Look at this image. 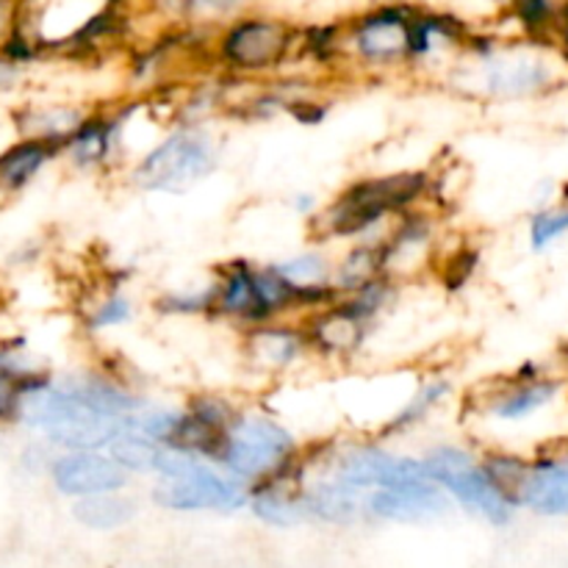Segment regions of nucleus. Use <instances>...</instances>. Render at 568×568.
I'll return each mask as SVG.
<instances>
[{
  "instance_id": "1",
  "label": "nucleus",
  "mask_w": 568,
  "mask_h": 568,
  "mask_svg": "<svg viewBox=\"0 0 568 568\" xmlns=\"http://www.w3.org/2000/svg\"><path fill=\"white\" fill-rule=\"evenodd\" d=\"M150 397L111 372L39 377L20 397L17 416L59 449H109Z\"/></svg>"
},
{
  "instance_id": "2",
  "label": "nucleus",
  "mask_w": 568,
  "mask_h": 568,
  "mask_svg": "<svg viewBox=\"0 0 568 568\" xmlns=\"http://www.w3.org/2000/svg\"><path fill=\"white\" fill-rule=\"evenodd\" d=\"M560 67L566 61L549 42L475 33L458 64L444 75V83L466 98L516 103L552 92L560 83Z\"/></svg>"
},
{
  "instance_id": "3",
  "label": "nucleus",
  "mask_w": 568,
  "mask_h": 568,
  "mask_svg": "<svg viewBox=\"0 0 568 568\" xmlns=\"http://www.w3.org/2000/svg\"><path fill=\"white\" fill-rule=\"evenodd\" d=\"M433 181L427 172H392L347 183L308 222L311 236L327 242H383L399 214L425 205Z\"/></svg>"
},
{
  "instance_id": "4",
  "label": "nucleus",
  "mask_w": 568,
  "mask_h": 568,
  "mask_svg": "<svg viewBox=\"0 0 568 568\" xmlns=\"http://www.w3.org/2000/svg\"><path fill=\"white\" fill-rule=\"evenodd\" d=\"M419 3H383L333 22V67L355 78L414 75V26Z\"/></svg>"
},
{
  "instance_id": "5",
  "label": "nucleus",
  "mask_w": 568,
  "mask_h": 568,
  "mask_svg": "<svg viewBox=\"0 0 568 568\" xmlns=\"http://www.w3.org/2000/svg\"><path fill=\"white\" fill-rule=\"evenodd\" d=\"M305 31L270 11L244 9L222 22L211 39V61L231 81H272L283 75L303 50Z\"/></svg>"
},
{
  "instance_id": "6",
  "label": "nucleus",
  "mask_w": 568,
  "mask_h": 568,
  "mask_svg": "<svg viewBox=\"0 0 568 568\" xmlns=\"http://www.w3.org/2000/svg\"><path fill=\"white\" fill-rule=\"evenodd\" d=\"M305 453L308 447L294 436L286 422L255 405H239L214 464L233 480L253 488L300 469Z\"/></svg>"
},
{
  "instance_id": "7",
  "label": "nucleus",
  "mask_w": 568,
  "mask_h": 568,
  "mask_svg": "<svg viewBox=\"0 0 568 568\" xmlns=\"http://www.w3.org/2000/svg\"><path fill=\"white\" fill-rule=\"evenodd\" d=\"M222 161V144L205 122H178L128 166V183L144 194H186L209 181Z\"/></svg>"
},
{
  "instance_id": "8",
  "label": "nucleus",
  "mask_w": 568,
  "mask_h": 568,
  "mask_svg": "<svg viewBox=\"0 0 568 568\" xmlns=\"http://www.w3.org/2000/svg\"><path fill=\"white\" fill-rule=\"evenodd\" d=\"M422 460L433 483L460 508L497 527L514 519L519 503L494 480L483 464V455H477L469 444L436 442L422 453Z\"/></svg>"
},
{
  "instance_id": "9",
  "label": "nucleus",
  "mask_w": 568,
  "mask_h": 568,
  "mask_svg": "<svg viewBox=\"0 0 568 568\" xmlns=\"http://www.w3.org/2000/svg\"><path fill=\"white\" fill-rule=\"evenodd\" d=\"M566 392V381L538 364H525L477 397V416L486 425L514 427L552 408Z\"/></svg>"
},
{
  "instance_id": "10",
  "label": "nucleus",
  "mask_w": 568,
  "mask_h": 568,
  "mask_svg": "<svg viewBox=\"0 0 568 568\" xmlns=\"http://www.w3.org/2000/svg\"><path fill=\"white\" fill-rule=\"evenodd\" d=\"M242 366L258 381H283L314 358L303 320H266L239 331Z\"/></svg>"
},
{
  "instance_id": "11",
  "label": "nucleus",
  "mask_w": 568,
  "mask_h": 568,
  "mask_svg": "<svg viewBox=\"0 0 568 568\" xmlns=\"http://www.w3.org/2000/svg\"><path fill=\"white\" fill-rule=\"evenodd\" d=\"M150 499L172 514H203V510L233 514L247 505V486L233 480L216 464L200 460L194 469L183 475L155 480V486L150 488Z\"/></svg>"
},
{
  "instance_id": "12",
  "label": "nucleus",
  "mask_w": 568,
  "mask_h": 568,
  "mask_svg": "<svg viewBox=\"0 0 568 568\" xmlns=\"http://www.w3.org/2000/svg\"><path fill=\"white\" fill-rule=\"evenodd\" d=\"M303 325L311 338L314 358L333 366L353 364L364 353L366 342L375 331V325L364 320L358 311L349 308L342 297L333 300L325 308L311 311L308 316H303Z\"/></svg>"
},
{
  "instance_id": "13",
  "label": "nucleus",
  "mask_w": 568,
  "mask_h": 568,
  "mask_svg": "<svg viewBox=\"0 0 568 568\" xmlns=\"http://www.w3.org/2000/svg\"><path fill=\"white\" fill-rule=\"evenodd\" d=\"M214 320L236 331L272 320L261 286V264L247 258H231L214 270Z\"/></svg>"
},
{
  "instance_id": "14",
  "label": "nucleus",
  "mask_w": 568,
  "mask_h": 568,
  "mask_svg": "<svg viewBox=\"0 0 568 568\" xmlns=\"http://www.w3.org/2000/svg\"><path fill=\"white\" fill-rule=\"evenodd\" d=\"M50 477L55 491L72 499L125 491L133 480L109 449H64L50 464Z\"/></svg>"
},
{
  "instance_id": "15",
  "label": "nucleus",
  "mask_w": 568,
  "mask_h": 568,
  "mask_svg": "<svg viewBox=\"0 0 568 568\" xmlns=\"http://www.w3.org/2000/svg\"><path fill=\"white\" fill-rule=\"evenodd\" d=\"M61 153L78 172H111L128 161L125 116L120 111H92L75 133L64 142Z\"/></svg>"
},
{
  "instance_id": "16",
  "label": "nucleus",
  "mask_w": 568,
  "mask_h": 568,
  "mask_svg": "<svg viewBox=\"0 0 568 568\" xmlns=\"http://www.w3.org/2000/svg\"><path fill=\"white\" fill-rule=\"evenodd\" d=\"M519 508L538 516H568V447L530 458L519 486Z\"/></svg>"
},
{
  "instance_id": "17",
  "label": "nucleus",
  "mask_w": 568,
  "mask_h": 568,
  "mask_svg": "<svg viewBox=\"0 0 568 568\" xmlns=\"http://www.w3.org/2000/svg\"><path fill=\"white\" fill-rule=\"evenodd\" d=\"M447 505L449 497L433 480L366 494V516L383 521H430L447 514Z\"/></svg>"
},
{
  "instance_id": "18",
  "label": "nucleus",
  "mask_w": 568,
  "mask_h": 568,
  "mask_svg": "<svg viewBox=\"0 0 568 568\" xmlns=\"http://www.w3.org/2000/svg\"><path fill=\"white\" fill-rule=\"evenodd\" d=\"M453 397V381L447 375H433L425 377L419 386L410 392L408 403L397 410L394 416H388L386 422L377 430V438L383 442H397V438L410 436L414 430H419L422 425L433 419L438 408L447 405V399Z\"/></svg>"
},
{
  "instance_id": "19",
  "label": "nucleus",
  "mask_w": 568,
  "mask_h": 568,
  "mask_svg": "<svg viewBox=\"0 0 568 568\" xmlns=\"http://www.w3.org/2000/svg\"><path fill=\"white\" fill-rule=\"evenodd\" d=\"M383 275H388L383 242H349L333 261V288L338 297H349Z\"/></svg>"
},
{
  "instance_id": "20",
  "label": "nucleus",
  "mask_w": 568,
  "mask_h": 568,
  "mask_svg": "<svg viewBox=\"0 0 568 568\" xmlns=\"http://www.w3.org/2000/svg\"><path fill=\"white\" fill-rule=\"evenodd\" d=\"M333 261H336V255H331L327 250L308 247L294 255H286V258L272 261V264L288 283H294L297 288L331 305L333 300H338L336 288H333Z\"/></svg>"
},
{
  "instance_id": "21",
  "label": "nucleus",
  "mask_w": 568,
  "mask_h": 568,
  "mask_svg": "<svg viewBox=\"0 0 568 568\" xmlns=\"http://www.w3.org/2000/svg\"><path fill=\"white\" fill-rule=\"evenodd\" d=\"M61 148L44 139H22L14 148L0 155V189L3 192H20L22 186L33 181L42 172L53 155H59Z\"/></svg>"
},
{
  "instance_id": "22",
  "label": "nucleus",
  "mask_w": 568,
  "mask_h": 568,
  "mask_svg": "<svg viewBox=\"0 0 568 568\" xmlns=\"http://www.w3.org/2000/svg\"><path fill=\"white\" fill-rule=\"evenodd\" d=\"M92 111L78 109V105H42V109H28L22 116V133L28 139H44L59 148H64L67 139L81 128V122Z\"/></svg>"
},
{
  "instance_id": "23",
  "label": "nucleus",
  "mask_w": 568,
  "mask_h": 568,
  "mask_svg": "<svg viewBox=\"0 0 568 568\" xmlns=\"http://www.w3.org/2000/svg\"><path fill=\"white\" fill-rule=\"evenodd\" d=\"M72 516L89 530H120L131 525L136 516V503L125 497V491L116 494H98V497L78 499Z\"/></svg>"
},
{
  "instance_id": "24",
  "label": "nucleus",
  "mask_w": 568,
  "mask_h": 568,
  "mask_svg": "<svg viewBox=\"0 0 568 568\" xmlns=\"http://www.w3.org/2000/svg\"><path fill=\"white\" fill-rule=\"evenodd\" d=\"M133 316H136V300L125 292L122 283H109V286L92 300L83 325H87L89 333H105L131 325Z\"/></svg>"
},
{
  "instance_id": "25",
  "label": "nucleus",
  "mask_w": 568,
  "mask_h": 568,
  "mask_svg": "<svg viewBox=\"0 0 568 568\" xmlns=\"http://www.w3.org/2000/svg\"><path fill=\"white\" fill-rule=\"evenodd\" d=\"M166 444L155 442V438L144 436V433L136 430H125L122 436H116V442L111 444L109 453L131 471L133 477L144 475V477H155L159 475V464L161 455H164Z\"/></svg>"
},
{
  "instance_id": "26",
  "label": "nucleus",
  "mask_w": 568,
  "mask_h": 568,
  "mask_svg": "<svg viewBox=\"0 0 568 568\" xmlns=\"http://www.w3.org/2000/svg\"><path fill=\"white\" fill-rule=\"evenodd\" d=\"M214 277L194 286L172 288L155 300V311L164 316H183V320H214Z\"/></svg>"
},
{
  "instance_id": "27",
  "label": "nucleus",
  "mask_w": 568,
  "mask_h": 568,
  "mask_svg": "<svg viewBox=\"0 0 568 568\" xmlns=\"http://www.w3.org/2000/svg\"><path fill=\"white\" fill-rule=\"evenodd\" d=\"M568 239V200L538 205L527 216V244L532 253H549Z\"/></svg>"
},
{
  "instance_id": "28",
  "label": "nucleus",
  "mask_w": 568,
  "mask_h": 568,
  "mask_svg": "<svg viewBox=\"0 0 568 568\" xmlns=\"http://www.w3.org/2000/svg\"><path fill=\"white\" fill-rule=\"evenodd\" d=\"M322 200H320V194L316 192H297V194H292V211L297 216H303V220H314L316 214H320L322 211Z\"/></svg>"
},
{
  "instance_id": "29",
  "label": "nucleus",
  "mask_w": 568,
  "mask_h": 568,
  "mask_svg": "<svg viewBox=\"0 0 568 568\" xmlns=\"http://www.w3.org/2000/svg\"><path fill=\"white\" fill-rule=\"evenodd\" d=\"M555 48H558L560 59H564L568 67V6L564 9V14H560L558 31H555Z\"/></svg>"
},
{
  "instance_id": "30",
  "label": "nucleus",
  "mask_w": 568,
  "mask_h": 568,
  "mask_svg": "<svg viewBox=\"0 0 568 568\" xmlns=\"http://www.w3.org/2000/svg\"><path fill=\"white\" fill-rule=\"evenodd\" d=\"M14 31V9L6 0H0V37Z\"/></svg>"
},
{
  "instance_id": "31",
  "label": "nucleus",
  "mask_w": 568,
  "mask_h": 568,
  "mask_svg": "<svg viewBox=\"0 0 568 568\" xmlns=\"http://www.w3.org/2000/svg\"><path fill=\"white\" fill-rule=\"evenodd\" d=\"M11 81H14V67L6 64V61H0V89L9 87Z\"/></svg>"
},
{
  "instance_id": "32",
  "label": "nucleus",
  "mask_w": 568,
  "mask_h": 568,
  "mask_svg": "<svg viewBox=\"0 0 568 568\" xmlns=\"http://www.w3.org/2000/svg\"><path fill=\"white\" fill-rule=\"evenodd\" d=\"M383 3H419V6H430L433 0H383Z\"/></svg>"
},
{
  "instance_id": "33",
  "label": "nucleus",
  "mask_w": 568,
  "mask_h": 568,
  "mask_svg": "<svg viewBox=\"0 0 568 568\" xmlns=\"http://www.w3.org/2000/svg\"><path fill=\"white\" fill-rule=\"evenodd\" d=\"M242 3H244V9H250V6H253V3H258V0H242Z\"/></svg>"
}]
</instances>
